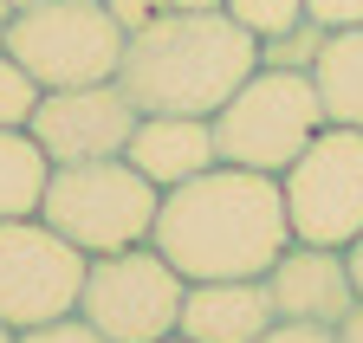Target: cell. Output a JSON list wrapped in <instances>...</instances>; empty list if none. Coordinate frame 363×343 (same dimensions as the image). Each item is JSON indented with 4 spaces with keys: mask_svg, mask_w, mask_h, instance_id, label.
Wrapping results in <instances>:
<instances>
[{
    "mask_svg": "<svg viewBox=\"0 0 363 343\" xmlns=\"http://www.w3.org/2000/svg\"><path fill=\"white\" fill-rule=\"evenodd\" d=\"M344 266H350V285H357V298H363V233L344 246Z\"/></svg>",
    "mask_w": 363,
    "mask_h": 343,
    "instance_id": "23",
    "label": "cell"
},
{
    "mask_svg": "<svg viewBox=\"0 0 363 343\" xmlns=\"http://www.w3.org/2000/svg\"><path fill=\"white\" fill-rule=\"evenodd\" d=\"M337 343H363V298L344 311V324H337Z\"/></svg>",
    "mask_w": 363,
    "mask_h": 343,
    "instance_id": "22",
    "label": "cell"
},
{
    "mask_svg": "<svg viewBox=\"0 0 363 343\" xmlns=\"http://www.w3.org/2000/svg\"><path fill=\"white\" fill-rule=\"evenodd\" d=\"M227 13H234L253 39H279L305 20V0H227Z\"/></svg>",
    "mask_w": 363,
    "mask_h": 343,
    "instance_id": "16",
    "label": "cell"
},
{
    "mask_svg": "<svg viewBox=\"0 0 363 343\" xmlns=\"http://www.w3.org/2000/svg\"><path fill=\"white\" fill-rule=\"evenodd\" d=\"M311 91L325 104V123L363 130V20L325 26V46L311 59Z\"/></svg>",
    "mask_w": 363,
    "mask_h": 343,
    "instance_id": "13",
    "label": "cell"
},
{
    "mask_svg": "<svg viewBox=\"0 0 363 343\" xmlns=\"http://www.w3.org/2000/svg\"><path fill=\"white\" fill-rule=\"evenodd\" d=\"M182 291H189V279L143 240V246H123V252H98L84 266L78 318L98 324L111 343H156V337H175Z\"/></svg>",
    "mask_w": 363,
    "mask_h": 343,
    "instance_id": "7",
    "label": "cell"
},
{
    "mask_svg": "<svg viewBox=\"0 0 363 343\" xmlns=\"http://www.w3.org/2000/svg\"><path fill=\"white\" fill-rule=\"evenodd\" d=\"M318 46H325V26H318V20L305 13L292 33H279V39H259V65H292V71H311Z\"/></svg>",
    "mask_w": 363,
    "mask_h": 343,
    "instance_id": "17",
    "label": "cell"
},
{
    "mask_svg": "<svg viewBox=\"0 0 363 343\" xmlns=\"http://www.w3.org/2000/svg\"><path fill=\"white\" fill-rule=\"evenodd\" d=\"M253 65H259V39L227 7H214V13L162 7L150 26L123 33L117 84L130 91L136 110L214 117L227 98L240 91V78H253Z\"/></svg>",
    "mask_w": 363,
    "mask_h": 343,
    "instance_id": "2",
    "label": "cell"
},
{
    "mask_svg": "<svg viewBox=\"0 0 363 343\" xmlns=\"http://www.w3.org/2000/svg\"><path fill=\"white\" fill-rule=\"evenodd\" d=\"M84 252L52 233L39 214H13L0 221V324L26 330L45 318L78 311V285H84Z\"/></svg>",
    "mask_w": 363,
    "mask_h": 343,
    "instance_id": "8",
    "label": "cell"
},
{
    "mask_svg": "<svg viewBox=\"0 0 363 343\" xmlns=\"http://www.w3.org/2000/svg\"><path fill=\"white\" fill-rule=\"evenodd\" d=\"M136 110L130 91L117 78L98 84H59V91H39L26 130L45 149V162H91V156H123L130 130H136Z\"/></svg>",
    "mask_w": 363,
    "mask_h": 343,
    "instance_id": "9",
    "label": "cell"
},
{
    "mask_svg": "<svg viewBox=\"0 0 363 343\" xmlns=\"http://www.w3.org/2000/svg\"><path fill=\"white\" fill-rule=\"evenodd\" d=\"M7 7H13V13H20V7H39V0H7Z\"/></svg>",
    "mask_w": 363,
    "mask_h": 343,
    "instance_id": "26",
    "label": "cell"
},
{
    "mask_svg": "<svg viewBox=\"0 0 363 343\" xmlns=\"http://www.w3.org/2000/svg\"><path fill=\"white\" fill-rule=\"evenodd\" d=\"M0 343H13V330H7V324H0Z\"/></svg>",
    "mask_w": 363,
    "mask_h": 343,
    "instance_id": "28",
    "label": "cell"
},
{
    "mask_svg": "<svg viewBox=\"0 0 363 343\" xmlns=\"http://www.w3.org/2000/svg\"><path fill=\"white\" fill-rule=\"evenodd\" d=\"M150 246L182 279H266V266L292 246L279 175L214 162L201 175L162 188Z\"/></svg>",
    "mask_w": 363,
    "mask_h": 343,
    "instance_id": "1",
    "label": "cell"
},
{
    "mask_svg": "<svg viewBox=\"0 0 363 343\" xmlns=\"http://www.w3.org/2000/svg\"><path fill=\"white\" fill-rule=\"evenodd\" d=\"M272 318L279 311L266 279H189L175 330L189 343H253L259 330H272Z\"/></svg>",
    "mask_w": 363,
    "mask_h": 343,
    "instance_id": "12",
    "label": "cell"
},
{
    "mask_svg": "<svg viewBox=\"0 0 363 343\" xmlns=\"http://www.w3.org/2000/svg\"><path fill=\"white\" fill-rule=\"evenodd\" d=\"M156 201H162V188L143 182L123 156L52 162L45 194H39V221L52 233H65L84 260H98V252H123V246L150 240Z\"/></svg>",
    "mask_w": 363,
    "mask_h": 343,
    "instance_id": "3",
    "label": "cell"
},
{
    "mask_svg": "<svg viewBox=\"0 0 363 343\" xmlns=\"http://www.w3.org/2000/svg\"><path fill=\"white\" fill-rule=\"evenodd\" d=\"M292 240L311 246H350L363 233V130L325 123L286 168H279Z\"/></svg>",
    "mask_w": 363,
    "mask_h": 343,
    "instance_id": "6",
    "label": "cell"
},
{
    "mask_svg": "<svg viewBox=\"0 0 363 343\" xmlns=\"http://www.w3.org/2000/svg\"><path fill=\"white\" fill-rule=\"evenodd\" d=\"M45 175H52V162H45V149L33 143V130H0V221L39 214Z\"/></svg>",
    "mask_w": 363,
    "mask_h": 343,
    "instance_id": "14",
    "label": "cell"
},
{
    "mask_svg": "<svg viewBox=\"0 0 363 343\" xmlns=\"http://www.w3.org/2000/svg\"><path fill=\"white\" fill-rule=\"evenodd\" d=\"M169 7H182V13H214V7H227V0H169Z\"/></svg>",
    "mask_w": 363,
    "mask_h": 343,
    "instance_id": "24",
    "label": "cell"
},
{
    "mask_svg": "<svg viewBox=\"0 0 363 343\" xmlns=\"http://www.w3.org/2000/svg\"><path fill=\"white\" fill-rule=\"evenodd\" d=\"M305 13L318 26H350V20H363V0H305Z\"/></svg>",
    "mask_w": 363,
    "mask_h": 343,
    "instance_id": "21",
    "label": "cell"
},
{
    "mask_svg": "<svg viewBox=\"0 0 363 343\" xmlns=\"http://www.w3.org/2000/svg\"><path fill=\"white\" fill-rule=\"evenodd\" d=\"M208 123H214V156L220 162L279 175V168L325 130V104H318V91H311V71L253 65V78H240V91Z\"/></svg>",
    "mask_w": 363,
    "mask_h": 343,
    "instance_id": "4",
    "label": "cell"
},
{
    "mask_svg": "<svg viewBox=\"0 0 363 343\" xmlns=\"http://www.w3.org/2000/svg\"><path fill=\"white\" fill-rule=\"evenodd\" d=\"M266 291H272V311L298 324H344V311L357 305L344 246H311V240H292L266 266Z\"/></svg>",
    "mask_w": 363,
    "mask_h": 343,
    "instance_id": "10",
    "label": "cell"
},
{
    "mask_svg": "<svg viewBox=\"0 0 363 343\" xmlns=\"http://www.w3.org/2000/svg\"><path fill=\"white\" fill-rule=\"evenodd\" d=\"M7 13H13V7H7V0H0V33H7Z\"/></svg>",
    "mask_w": 363,
    "mask_h": 343,
    "instance_id": "25",
    "label": "cell"
},
{
    "mask_svg": "<svg viewBox=\"0 0 363 343\" xmlns=\"http://www.w3.org/2000/svg\"><path fill=\"white\" fill-rule=\"evenodd\" d=\"M7 46L39 91H59V84H98L117 78L123 59V26L104 13V0H39V7L7 13Z\"/></svg>",
    "mask_w": 363,
    "mask_h": 343,
    "instance_id": "5",
    "label": "cell"
},
{
    "mask_svg": "<svg viewBox=\"0 0 363 343\" xmlns=\"http://www.w3.org/2000/svg\"><path fill=\"white\" fill-rule=\"evenodd\" d=\"M162 7H169V0H104V13H111V20L123 26V33H136V26H150V20H156Z\"/></svg>",
    "mask_w": 363,
    "mask_h": 343,
    "instance_id": "20",
    "label": "cell"
},
{
    "mask_svg": "<svg viewBox=\"0 0 363 343\" xmlns=\"http://www.w3.org/2000/svg\"><path fill=\"white\" fill-rule=\"evenodd\" d=\"M156 343H189V337H182V330H175V337H156Z\"/></svg>",
    "mask_w": 363,
    "mask_h": 343,
    "instance_id": "27",
    "label": "cell"
},
{
    "mask_svg": "<svg viewBox=\"0 0 363 343\" xmlns=\"http://www.w3.org/2000/svg\"><path fill=\"white\" fill-rule=\"evenodd\" d=\"M123 162L136 168L143 182L156 188H175L201 175V168H214V123L208 117H189V110H143L136 117V130L123 143Z\"/></svg>",
    "mask_w": 363,
    "mask_h": 343,
    "instance_id": "11",
    "label": "cell"
},
{
    "mask_svg": "<svg viewBox=\"0 0 363 343\" xmlns=\"http://www.w3.org/2000/svg\"><path fill=\"white\" fill-rule=\"evenodd\" d=\"M33 104H39V84H33V71L0 46V130H26V117H33Z\"/></svg>",
    "mask_w": 363,
    "mask_h": 343,
    "instance_id": "15",
    "label": "cell"
},
{
    "mask_svg": "<svg viewBox=\"0 0 363 343\" xmlns=\"http://www.w3.org/2000/svg\"><path fill=\"white\" fill-rule=\"evenodd\" d=\"M13 343H111L98 324H84L78 311H65V318H45V324H26V330H13Z\"/></svg>",
    "mask_w": 363,
    "mask_h": 343,
    "instance_id": "18",
    "label": "cell"
},
{
    "mask_svg": "<svg viewBox=\"0 0 363 343\" xmlns=\"http://www.w3.org/2000/svg\"><path fill=\"white\" fill-rule=\"evenodd\" d=\"M253 343H337V324H298V318H272Z\"/></svg>",
    "mask_w": 363,
    "mask_h": 343,
    "instance_id": "19",
    "label": "cell"
}]
</instances>
